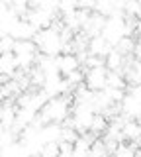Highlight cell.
<instances>
[{
    "mask_svg": "<svg viewBox=\"0 0 141 157\" xmlns=\"http://www.w3.org/2000/svg\"><path fill=\"white\" fill-rule=\"evenodd\" d=\"M33 43H35L37 51L43 53V55H59L61 53V47H63V41H61V36L55 28H41L35 32V36L32 37Z\"/></svg>",
    "mask_w": 141,
    "mask_h": 157,
    "instance_id": "6da1fadb",
    "label": "cell"
},
{
    "mask_svg": "<svg viewBox=\"0 0 141 157\" xmlns=\"http://www.w3.org/2000/svg\"><path fill=\"white\" fill-rule=\"evenodd\" d=\"M100 36L110 43L112 47L116 45L120 37L125 36V18H124V12H114L112 16H106L104 20V26L100 29Z\"/></svg>",
    "mask_w": 141,
    "mask_h": 157,
    "instance_id": "7a4b0ae2",
    "label": "cell"
},
{
    "mask_svg": "<svg viewBox=\"0 0 141 157\" xmlns=\"http://www.w3.org/2000/svg\"><path fill=\"white\" fill-rule=\"evenodd\" d=\"M14 59H16L18 63V69H30L33 67V63H35V57H37V47L35 43H33V39H16V43H14Z\"/></svg>",
    "mask_w": 141,
    "mask_h": 157,
    "instance_id": "3957f363",
    "label": "cell"
},
{
    "mask_svg": "<svg viewBox=\"0 0 141 157\" xmlns=\"http://www.w3.org/2000/svg\"><path fill=\"white\" fill-rule=\"evenodd\" d=\"M120 112L125 118L139 120V114H141V88H139V85H131L128 88V92H124V96L120 100Z\"/></svg>",
    "mask_w": 141,
    "mask_h": 157,
    "instance_id": "277c9868",
    "label": "cell"
},
{
    "mask_svg": "<svg viewBox=\"0 0 141 157\" xmlns=\"http://www.w3.org/2000/svg\"><path fill=\"white\" fill-rule=\"evenodd\" d=\"M41 90L51 98V96H59V94H71L72 86L67 82V78L63 77L61 73H51V75H45Z\"/></svg>",
    "mask_w": 141,
    "mask_h": 157,
    "instance_id": "5b68a950",
    "label": "cell"
},
{
    "mask_svg": "<svg viewBox=\"0 0 141 157\" xmlns=\"http://www.w3.org/2000/svg\"><path fill=\"white\" fill-rule=\"evenodd\" d=\"M106 73H108V69L106 67H92V69H86L84 73V86L90 88L92 92L96 90H102V88L106 86Z\"/></svg>",
    "mask_w": 141,
    "mask_h": 157,
    "instance_id": "8992f818",
    "label": "cell"
},
{
    "mask_svg": "<svg viewBox=\"0 0 141 157\" xmlns=\"http://www.w3.org/2000/svg\"><path fill=\"white\" fill-rule=\"evenodd\" d=\"M53 18H57L55 14L47 12V10H41V8H30L26 12V16H24V20H28V22L32 24L35 29H41V28H49Z\"/></svg>",
    "mask_w": 141,
    "mask_h": 157,
    "instance_id": "52a82bcc",
    "label": "cell"
},
{
    "mask_svg": "<svg viewBox=\"0 0 141 157\" xmlns=\"http://www.w3.org/2000/svg\"><path fill=\"white\" fill-rule=\"evenodd\" d=\"M104 20H106V16H102V14H98V12H94V10H92L88 16H86L84 24H82V28H80V32L84 33L86 37L98 36L102 26H104Z\"/></svg>",
    "mask_w": 141,
    "mask_h": 157,
    "instance_id": "ba28073f",
    "label": "cell"
},
{
    "mask_svg": "<svg viewBox=\"0 0 141 157\" xmlns=\"http://www.w3.org/2000/svg\"><path fill=\"white\" fill-rule=\"evenodd\" d=\"M110 49H112V45L100 36V33H98V36L88 37V45H86V51H88L90 55H96V57H102V59H104V57H106V53H108Z\"/></svg>",
    "mask_w": 141,
    "mask_h": 157,
    "instance_id": "9c48e42d",
    "label": "cell"
},
{
    "mask_svg": "<svg viewBox=\"0 0 141 157\" xmlns=\"http://www.w3.org/2000/svg\"><path fill=\"white\" fill-rule=\"evenodd\" d=\"M57 67H59V73L65 77V75H69L71 71L79 69L80 63H79V59H76L75 53H59V55H57Z\"/></svg>",
    "mask_w": 141,
    "mask_h": 157,
    "instance_id": "30bf717a",
    "label": "cell"
},
{
    "mask_svg": "<svg viewBox=\"0 0 141 157\" xmlns=\"http://www.w3.org/2000/svg\"><path fill=\"white\" fill-rule=\"evenodd\" d=\"M124 0H94V12L102 16H112L114 12H121Z\"/></svg>",
    "mask_w": 141,
    "mask_h": 157,
    "instance_id": "8fae6325",
    "label": "cell"
},
{
    "mask_svg": "<svg viewBox=\"0 0 141 157\" xmlns=\"http://www.w3.org/2000/svg\"><path fill=\"white\" fill-rule=\"evenodd\" d=\"M121 137L124 141H141V128L139 120H125L121 124Z\"/></svg>",
    "mask_w": 141,
    "mask_h": 157,
    "instance_id": "7c38bea8",
    "label": "cell"
},
{
    "mask_svg": "<svg viewBox=\"0 0 141 157\" xmlns=\"http://www.w3.org/2000/svg\"><path fill=\"white\" fill-rule=\"evenodd\" d=\"M18 69V63L14 59V53L8 51V53H0V75H6V77H12Z\"/></svg>",
    "mask_w": 141,
    "mask_h": 157,
    "instance_id": "4fadbf2b",
    "label": "cell"
},
{
    "mask_svg": "<svg viewBox=\"0 0 141 157\" xmlns=\"http://www.w3.org/2000/svg\"><path fill=\"white\" fill-rule=\"evenodd\" d=\"M35 32L37 29L32 26L28 20H20L18 22V26H16V29H14V33H12V37L14 39H32L33 36H35Z\"/></svg>",
    "mask_w": 141,
    "mask_h": 157,
    "instance_id": "5bb4252c",
    "label": "cell"
},
{
    "mask_svg": "<svg viewBox=\"0 0 141 157\" xmlns=\"http://www.w3.org/2000/svg\"><path fill=\"white\" fill-rule=\"evenodd\" d=\"M121 65H124V55H120V53L112 47L104 57V67L108 69V71H120Z\"/></svg>",
    "mask_w": 141,
    "mask_h": 157,
    "instance_id": "9a60e30c",
    "label": "cell"
},
{
    "mask_svg": "<svg viewBox=\"0 0 141 157\" xmlns=\"http://www.w3.org/2000/svg\"><path fill=\"white\" fill-rule=\"evenodd\" d=\"M106 126H108V118H106L102 112H94V116H92L90 120V126H88V132H92V134L96 136H102L106 130Z\"/></svg>",
    "mask_w": 141,
    "mask_h": 157,
    "instance_id": "2e32d148",
    "label": "cell"
},
{
    "mask_svg": "<svg viewBox=\"0 0 141 157\" xmlns=\"http://www.w3.org/2000/svg\"><path fill=\"white\" fill-rule=\"evenodd\" d=\"M135 41H139V39H135V37H131V36H124V37H120L118 41H116L114 49L120 53V55H124V57H125V55H131Z\"/></svg>",
    "mask_w": 141,
    "mask_h": 157,
    "instance_id": "e0dca14e",
    "label": "cell"
},
{
    "mask_svg": "<svg viewBox=\"0 0 141 157\" xmlns=\"http://www.w3.org/2000/svg\"><path fill=\"white\" fill-rule=\"evenodd\" d=\"M121 12H124V16L139 18L141 16V2H139V0H125Z\"/></svg>",
    "mask_w": 141,
    "mask_h": 157,
    "instance_id": "ac0fdd59",
    "label": "cell"
},
{
    "mask_svg": "<svg viewBox=\"0 0 141 157\" xmlns=\"http://www.w3.org/2000/svg\"><path fill=\"white\" fill-rule=\"evenodd\" d=\"M88 155H96V157L108 155V151H106V145H104V140H102V137H96V140L90 144V147H88Z\"/></svg>",
    "mask_w": 141,
    "mask_h": 157,
    "instance_id": "d6986e66",
    "label": "cell"
},
{
    "mask_svg": "<svg viewBox=\"0 0 141 157\" xmlns=\"http://www.w3.org/2000/svg\"><path fill=\"white\" fill-rule=\"evenodd\" d=\"M39 155H43V157L59 155V144H57V141H45V144L41 145V149H39Z\"/></svg>",
    "mask_w": 141,
    "mask_h": 157,
    "instance_id": "ffe728a7",
    "label": "cell"
},
{
    "mask_svg": "<svg viewBox=\"0 0 141 157\" xmlns=\"http://www.w3.org/2000/svg\"><path fill=\"white\" fill-rule=\"evenodd\" d=\"M65 78H67V82H69V85L75 88L76 85H80V82L84 81V71L79 67V69H75V71H71L69 75H65Z\"/></svg>",
    "mask_w": 141,
    "mask_h": 157,
    "instance_id": "44dd1931",
    "label": "cell"
},
{
    "mask_svg": "<svg viewBox=\"0 0 141 157\" xmlns=\"http://www.w3.org/2000/svg\"><path fill=\"white\" fill-rule=\"evenodd\" d=\"M14 43H16V39H14L12 36L2 33V36H0V51H2V53L12 51V49H14Z\"/></svg>",
    "mask_w": 141,
    "mask_h": 157,
    "instance_id": "7402d4cb",
    "label": "cell"
},
{
    "mask_svg": "<svg viewBox=\"0 0 141 157\" xmlns=\"http://www.w3.org/2000/svg\"><path fill=\"white\" fill-rule=\"evenodd\" d=\"M76 8V0H59V14L71 12Z\"/></svg>",
    "mask_w": 141,
    "mask_h": 157,
    "instance_id": "603a6c76",
    "label": "cell"
},
{
    "mask_svg": "<svg viewBox=\"0 0 141 157\" xmlns=\"http://www.w3.org/2000/svg\"><path fill=\"white\" fill-rule=\"evenodd\" d=\"M59 144V155H72V144L69 141H57Z\"/></svg>",
    "mask_w": 141,
    "mask_h": 157,
    "instance_id": "cb8c5ba5",
    "label": "cell"
},
{
    "mask_svg": "<svg viewBox=\"0 0 141 157\" xmlns=\"http://www.w3.org/2000/svg\"><path fill=\"white\" fill-rule=\"evenodd\" d=\"M8 14H10V6H8L6 2H0V22H2Z\"/></svg>",
    "mask_w": 141,
    "mask_h": 157,
    "instance_id": "d4e9b609",
    "label": "cell"
},
{
    "mask_svg": "<svg viewBox=\"0 0 141 157\" xmlns=\"http://www.w3.org/2000/svg\"><path fill=\"white\" fill-rule=\"evenodd\" d=\"M124 2H125V0H124Z\"/></svg>",
    "mask_w": 141,
    "mask_h": 157,
    "instance_id": "484cf974",
    "label": "cell"
},
{
    "mask_svg": "<svg viewBox=\"0 0 141 157\" xmlns=\"http://www.w3.org/2000/svg\"><path fill=\"white\" fill-rule=\"evenodd\" d=\"M0 53H2V51H0Z\"/></svg>",
    "mask_w": 141,
    "mask_h": 157,
    "instance_id": "4316f807",
    "label": "cell"
}]
</instances>
